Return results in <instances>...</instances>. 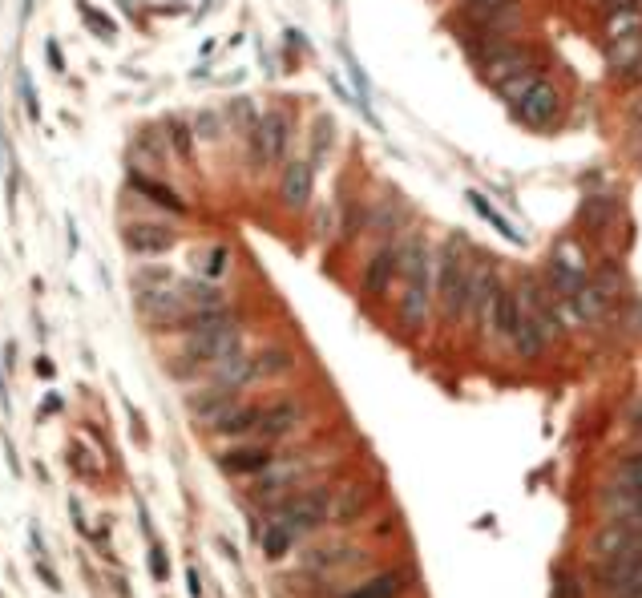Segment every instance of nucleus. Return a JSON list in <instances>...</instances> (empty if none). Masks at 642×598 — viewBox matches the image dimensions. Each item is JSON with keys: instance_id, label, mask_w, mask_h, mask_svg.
Here are the masks:
<instances>
[{"instance_id": "nucleus-1", "label": "nucleus", "mask_w": 642, "mask_h": 598, "mask_svg": "<svg viewBox=\"0 0 642 598\" xmlns=\"http://www.w3.org/2000/svg\"><path fill=\"white\" fill-rule=\"evenodd\" d=\"M400 328L408 336L424 332L428 316H433V299H437V255L420 235H404L400 243Z\"/></svg>"}, {"instance_id": "nucleus-2", "label": "nucleus", "mask_w": 642, "mask_h": 598, "mask_svg": "<svg viewBox=\"0 0 642 598\" xmlns=\"http://www.w3.org/2000/svg\"><path fill=\"white\" fill-rule=\"evenodd\" d=\"M606 73L618 85H642V9H618L602 21Z\"/></svg>"}, {"instance_id": "nucleus-3", "label": "nucleus", "mask_w": 642, "mask_h": 598, "mask_svg": "<svg viewBox=\"0 0 642 598\" xmlns=\"http://www.w3.org/2000/svg\"><path fill=\"white\" fill-rule=\"evenodd\" d=\"M186 332V360L194 364H219L239 348V320L219 308V312H190L182 324Z\"/></svg>"}, {"instance_id": "nucleus-4", "label": "nucleus", "mask_w": 642, "mask_h": 598, "mask_svg": "<svg viewBox=\"0 0 642 598\" xmlns=\"http://www.w3.org/2000/svg\"><path fill=\"white\" fill-rule=\"evenodd\" d=\"M481 77L505 97V102L513 106L517 97L533 85V81H542L538 65H533L529 49L521 45H509V41H485V53H481Z\"/></svg>"}, {"instance_id": "nucleus-5", "label": "nucleus", "mask_w": 642, "mask_h": 598, "mask_svg": "<svg viewBox=\"0 0 642 598\" xmlns=\"http://www.w3.org/2000/svg\"><path fill=\"white\" fill-rule=\"evenodd\" d=\"M332 522V493L324 485H315V489H303L295 497H287V502H279L271 514H267V530H279L287 534L291 542H299L303 534H311L315 526H324ZM259 526V530H263Z\"/></svg>"}, {"instance_id": "nucleus-6", "label": "nucleus", "mask_w": 642, "mask_h": 598, "mask_svg": "<svg viewBox=\"0 0 642 598\" xmlns=\"http://www.w3.org/2000/svg\"><path fill=\"white\" fill-rule=\"evenodd\" d=\"M469 287H473V267H469V259L457 251V243L449 239V243L437 251V308H441V320H445V324H453L457 316H465Z\"/></svg>"}, {"instance_id": "nucleus-7", "label": "nucleus", "mask_w": 642, "mask_h": 598, "mask_svg": "<svg viewBox=\"0 0 642 598\" xmlns=\"http://www.w3.org/2000/svg\"><path fill=\"white\" fill-rule=\"evenodd\" d=\"M513 110V118L521 122V126H529V130H538V134H546V130H554L558 126V118H562V93H558V85L554 81H533L517 102L509 106Z\"/></svg>"}, {"instance_id": "nucleus-8", "label": "nucleus", "mask_w": 642, "mask_h": 598, "mask_svg": "<svg viewBox=\"0 0 642 598\" xmlns=\"http://www.w3.org/2000/svg\"><path fill=\"white\" fill-rule=\"evenodd\" d=\"M517 299H521V312L546 332V340H562V336H566L562 299H558L546 283H538L533 275H525V279H521V287H517Z\"/></svg>"}, {"instance_id": "nucleus-9", "label": "nucleus", "mask_w": 642, "mask_h": 598, "mask_svg": "<svg viewBox=\"0 0 642 598\" xmlns=\"http://www.w3.org/2000/svg\"><path fill=\"white\" fill-rule=\"evenodd\" d=\"M287 142H291V118L283 110H271L259 118V126L251 130V146H255V158L263 166L279 162L287 154Z\"/></svg>"}, {"instance_id": "nucleus-10", "label": "nucleus", "mask_w": 642, "mask_h": 598, "mask_svg": "<svg viewBox=\"0 0 642 598\" xmlns=\"http://www.w3.org/2000/svg\"><path fill=\"white\" fill-rule=\"evenodd\" d=\"M497 291H501V279L493 267H473V287H469V304H465V316H469V328L473 332H485L489 328V316H493V304H497Z\"/></svg>"}, {"instance_id": "nucleus-11", "label": "nucleus", "mask_w": 642, "mask_h": 598, "mask_svg": "<svg viewBox=\"0 0 642 598\" xmlns=\"http://www.w3.org/2000/svg\"><path fill=\"white\" fill-rule=\"evenodd\" d=\"M311 186H315V166L311 158H287L279 174V203L287 211H303L311 203Z\"/></svg>"}, {"instance_id": "nucleus-12", "label": "nucleus", "mask_w": 642, "mask_h": 598, "mask_svg": "<svg viewBox=\"0 0 642 598\" xmlns=\"http://www.w3.org/2000/svg\"><path fill=\"white\" fill-rule=\"evenodd\" d=\"M400 275V247L396 243H384V247H376V255L364 263V295L368 299H380L388 295V287H392V279Z\"/></svg>"}, {"instance_id": "nucleus-13", "label": "nucleus", "mask_w": 642, "mask_h": 598, "mask_svg": "<svg viewBox=\"0 0 642 598\" xmlns=\"http://www.w3.org/2000/svg\"><path fill=\"white\" fill-rule=\"evenodd\" d=\"M598 506L606 518H642V489L614 473V481H606L598 493Z\"/></svg>"}, {"instance_id": "nucleus-14", "label": "nucleus", "mask_w": 642, "mask_h": 598, "mask_svg": "<svg viewBox=\"0 0 642 598\" xmlns=\"http://www.w3.org/2000/svg\"><path fill=\"white\" fill-rule=\"evenodd\" d=\"M122 243H126L134 255H162V251H170V247L178 243V235H174V227H166V223H130V227L122 231Z\"/></svg>"}, {"instance_id": "nucleus-15", "label": "nucleus", "mask_w": 642, "mask_h": 598, "mask_svg": "<svg viewBox=\"0 0 642 598\" xmlns=\"http://www.w3.org/2000/svg\"><path fill=\"white\" fill-rule=\"evenodd\" d=\"M372 497H376V489H372V485H364V481H348L340 493H332V522H336V526H352V522H360V518L368 514V506H372Z\"/></svg>"}, {"instance_id": "nucleus-16", "label": "nucleus", "mask_w": 642, "mask_h": 598, "mask_svg": "<svg viewBox=\"0 0 642 598\" xmlns=\"http://www.w3.org/2000/svg\"><path fill=\"white\" fill-rule=\"evenodd\" d=\"M360 562H364V550L348 546V542L319 546V550L303 554V570H311V574H336V570H348V566H360Z\"/></svg>"}, {"instance_id": "nucleus-17", "label": "nucleus", "mask_w": 642, "mask_h": 598, "mask_svg": "<svg viewBox=\"0 0 642 598\" xmlns=\"http://www.w3.org/2000/svg\"><path fill=\"white\" fill-rule=\"evenodd\" d=\"M219 465H223L227 473H235V477H259L267 465H275V453H271L267 441H259V445H239V449H227V453L219 457Z\"/></svg>"}, {"instance_id": "nucleus-18", "label": "nucleus", "mask_w": 642, "mask_h": 598, "mask_svg": "<svg viewBox=\"0 0 642 598\" xmlns=\"http://www.w3.org/2000/svg\"><path fill=\"white\" fill-rule=\"evenodd\" d=\"M295 425H299V405H295V401H279V405H271V409H263V413H259L255 437L271 445V441L287 437Z\"/></svg>"}, {"instance_id": "nucleus-19", "label": "nucleus", "mask_w": 642, "mask_h": 598, "mask_svg": "<svg viewBox=\"0 0 642 598\" xmlns=\"http://www.w3.org/2000/svg\"><path fill=\"white\" fill-rule=\"evenodd\" d=\"M517 324H521V299H517V287H505V283H501L497 304H493V316H489V332L501 336V340H509V336L517 332Z\"/></svg>"}, {"instance_id": "nucleus-20", "label": "nucleus", "mask_w": 642, "mask_h": 598, "mask_svg": "<svg viewBox=\"0 0 642 598\" xmlns=\"http://www.w3.org/2000/svg\"><path fill=\"white\" fill-rule=\"evenodd\" d=\"M404 590H408V570H384V574L360 582V586H356L352 594H344V598H400Z\"/></svg>"}, {"instance_id": "nucleus-21", "label": "nucleus", "mask_w": 642, "mask_h": 598, "mask_svg": "<svg viewBox=\"0 0 642 598\" xmlns=\"http://www.w3.org/2000/svg\"><path fill=\"white\" fill-rule=\"evenodd\" d=\"M214 376H219V384L223 388H243V384H251L255 380V356H247V352H231V356H223L219 364H214Z\"/></svg>"}, {"instance_id": "nucleus-22", "label": "nucleus", "mask_w": 642, "mask_h": 598, "mask_svg": "<svg viewBox=\"0 0 642 598\" xmlns=\"http://www.w3.org/2000/svg\"><path fill=\"white\" fill-rule=\"evenodd\" d=\"M509 344H513V352L521 356V360H542L546 356V332L538 328V324H533L525 312H521V324H517V332L509 336Z\"/></svg>"}, {"instance_id": "nucleus-23", "label": "nucleus", "mask_w": 642, "mask_h": 598, "mask_svg": "<svg viewBox=\"0 0 642 598\" xmlns=\"http://www.w3.org/2000/svg\"><path fill=\"white\" fill-rule=\"evenodd\" d=\"M130 186L134 190H142L146 198H150V203H158V207H166L170 215H186V203H182V198L166 186V182H158V178H146V174H138V170H130Z\"/></svg>"}, {"instance_id": "nucleus-24", "label": "nucleus", "mask_w": 642, "mask_h": 598, "mask_svg": "<svg viewBox=\"0 0 642 598\" xmlns=\"http://www.w3.org/2000/svg\"><path fill=\"white\" fill-rule=\"evenodd\" d=\"M231 405H235V388H223V384H214L210 392H202V396H194V401H190V409H194L198 421H206V425H214Z\"/></svg>"}, {"instance_id": "nucleus-25", "label": "nucleus", "mask_w": 642, "mask_h": 598, "mask_svg": "<svg viewBox=\"0 0 642 598\" xmlns=\"http://www.w3.org/2000/svg\"><path fill=\"white\" fill-rule=\"evenodd\" d=\"M259 413L263 409H247V405H231L219 421H214L210 429L219 433V437H247V433H255V425H259Z\"/></svg>"}, {"instance_id": "nucleus-26", "label": "nucleus", "mask_w": 642, "mask_h": 598, "mask_svg": "<svg viewBox=\"0 0 642 598\" xmlns=\"http://www.w3.org/2000/svg\"><path fill=\"white\" fill-rule=\"evenodd\" d=\"M469 207H473V211H477V215H481V219H485L501 239H509V243H525V235H521V231H517V227H513V223H509L493 203H489V198H485L481 190H469Z\"/></svg>"}, {"instance_id": "nucleus-27", "label": "nucleus", "mask_w": 642, "mask_h": 598, "mask_svg": "<svg viewBox=\"0 0 642 598\" xmlns=\"http://www.w3.org/2000/svg\"><path fill=\"white\" fill-rule=\"evenodd\" d=\"M194 271L206 279H223L231 271V247H206L194 255Z\"/></svg>"}, {"instance_id": "nucleus-28", "label": "nucleus", "mask_w": 642, "mask_h": 598, "mask_svg": "<svg viewBox=\"0 0 642 598\" xmlns=\"http://www.w3.org/2000/svg\"><path fill=\"white\" fill-rule=\"evenodd\" d=\"M291 364H295V356H291L287 348H263V352L255 356V380L283 376V372H291Z\"/></svg>"}, {"instance_id": "nucleus-29", "label": "nucleus", "mask_w": 642, "mask_h": 598, "mask_svg": "<svg viewBox=\"0 0 642 598\" xmlns=\"http://www.w3.org/2000/svg\"><path fill=\"white\" fill-rule=\"evenodd\" d=\"M465 9H469V17H477L485 29H493V25L513 9V0H469Z\"/></svg>"}, {"instance_id": "nucleus-30", "label": "nucleus", "mask_w": 642, "mask_h": 598, "mask_svg": "<svg viewBox=\"0 0 642 598\" xmlns=\"http://www.w3.org/2000/svg\"><path fill=\"white\" fill-rule=\"evenodd\" d=\"M332 142H336V122H332V118H319V122H315V134H311V166L324 162V154L332 150Z\"/></svg>"}, {"instance_id": "nucleus-31", "label": "nucleus", "mask_w": 642, "mask_h": 598, "mask_svg": "<svg viewBox=\"0 0 642 598\" xmlns=\"http://www.w3.org/2000/svg\"><path fill=\"white\" fill-rule=\"evenodd\" d=\"M166 138L174 142V154H178V158H190V146H194V134H190V126H186V122H170V130H166Z\"/></svg>"}, {"instance_id": "nucleus-32", "label": "nucleus", "mask_w": 642, "mask_h": 598, "mask_svg": "<svg viewBox=\"0 0 642 598\" xmlns=\"http://www.w3.org/2000/svg\"><path fill=\"white\" fill-rule=\"evenodd\" d=\"M21 102H25V114H29L33 122H41V106H37V89H33V77H29V73H21Z\"/></svg>"}, {"instance_id": "nucleus-33", "label": "nucleus", "mask_w": 642, "mask_h": 598, "mask_svg": "<svg viewBox=\"0 0 642 598\" xmlns=\"http://www.w3.org/2000/svg\"><path fill=\"white\" fill-rule=\"evenodd\" d=\"M618 477H626L630 485H638V489H642V453H634V457L618 461Z\"/></svg>"}, {"instance_id": "nucleus-34", "label": "nucleus", "mask_w": 642, "mask_h": 598, "mask_svg": "<svg viewBox=\"0 0 642 598\" xmlns=\"http://www.w3.org/2000/svg\"><path fill=\"white\" fill-rule=\"evenodd\" d=\"M81 17H85L89 25H97V29H101V37H114V25H110V21H105L101 13H93V9L85 5V0H81Z\"/></svg>"}, {"instance_id": "nucleus-35", "label": "nucleus", "mask_w": 642, "mask_h": 598, "mask_svg": "<svg viewBox=\"0 0 642 598\" xmlns=\"http://www.w3.org/2000/svg\"><path fill=\"white\" fill-rule=\"evenodd\" d=\"M554 598H578V582H574L570 574H558V582H554Z\"/></svg>"}, {"instance_id": "nucleus-36", "label": "nucleus", "mask_w": 642, "mask_h": 598, "mask_svg": "<svg viewBox=\"0 0 642 598\" xmlns=\"http://www.w3.org/2000/svg\"><path fill=\"white\" fill-rule=\"evenodd\" d=\"M150 570H154V578H158V582L166 578V570H170V566H166V554H162V546H154V550H150Z\"/></svg>"}, {"instance_id": "nucleus-37", "label": "nucleus", "mask_w": 642, "mask_h": 598, "mask_svg": "<svg viewBox=\"0 0 642 598\" xmlns=\"http://www.w3.org/2000/svg\"><path fill=\"white\" fill-rule=\"evenodd\" d=\"M630 130L642 138V97H634V106H630Z\"/></svg>"}, {"instance_id": "nucleus-38", "label": "nucleus", "mask_w": 642, "mask_h": 598, "mask_svg": "<svg viewBox=\"0 0 642 598\" xmlns=\"http://www.w3.org/2000/svg\"><path fill=\"white\" fill-rule=\"evenodd\" d=\"M618 9H642L638 0H602V13H618Z\"/></svg>"}, {"instance_id": "nucleus-39", "label": "nucleus", "mask_w": 642, "mask_h": 598, "mask_svg": "<svg viewBox=\"0 0 642 598\" xmlns=\"http://www.w3.org/2000/svg\"><path fill=\"white\" fill-rule=\"evenodd\" d=\"M45 53H49V65H53V69L61 73V69H65V57H61V49H57V41H49V45H45Z\"/></svg>"}, {"instance_id": "nucleus-40", "label": "nucleus", "mask_w": 642, "mask_h": 598, "mask_svg": "<svg viewBox=\"0 0 642 598\" xmlns=\"http://www.w3.org/2000/svg\"><path fill=\"white\" fill-rule=\"evenodd\" d=\"M186 582H190V594H194V598H202V582H198V570H194V566L186 570Z\"/></svg>"}, {"instance_id": "nucleus-41", "label": "nucleus", "mask_w": 642, "mask_h": 598, "mask_svg": "<svg viewBox=\"0 0 642 598\" xmlns=\"http://www.w3.org/2000/svg\"><path fill=\"white\" fill-rule=\"evenodd\" d=\"M198 126H202V138H214V134H219V130H214V118H210V114H202Z\"/></svg>"}, {"instance_id": "nucleus-42", "label": "nucleus", "mask_w": 642, "mask_h": 598, "mask_svg": "<svg viewBox=\"0 0 642 598\" xmlns=\"http://www.w3.org/2000/svg\"><path fill=\"white\" fill-rule=\"evenodd\" d=\"M57 409H61V401H57V396H49V401L41 405V413H45V417H49V413H57Z\"/></svg>"}, {"instance_id": "nucleus-43", "label": "nucleus", "mask_w": 642, "mask_h": 598, "mask_svg": "<svg viewBox=\"0 0 642 598\" xmlns=\"http://www.w3.org/2000/svg\"><path fill=\"white\" fill-rule=\"evenodd\" d=\"M0 178H5V126H0Z\"/></svg>"}, {"instance_id": "nucleus-44", "label": "nucleus", "mask_w": 642, "mask_h": 598, "mask_svg": "<svg viewBox=\"0 0 642 598\" xmlns=\"http://www.w3.org/2000/svg\"><path fill=\"white\" fill-rule=\"evenodd\" d=\"M29 13H33V0H25V17H29Z\"/></svg>"}]
</instances>
